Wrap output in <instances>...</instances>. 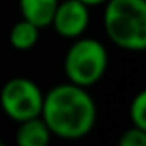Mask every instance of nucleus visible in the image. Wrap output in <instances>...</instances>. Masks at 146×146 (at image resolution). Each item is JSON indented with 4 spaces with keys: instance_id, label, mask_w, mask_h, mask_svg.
I'll use <instances>...</instances> for the list:
<instances>
[{
    "instance_id": "1",
    "label": "nucleus",
    "mask_w": 146,
    "mask_h": 146,
    "mask_svg": "<svg viewBox=\"0 0 146 146\" xmlns=\"http://www.w3.org/2000/svg\"><path fill=\"white\" fill-rule=\"evenodd\" d=\"M41 118L52 137L65 141L83 139L96 124V104L85 87L70 82L57 83L44 93Z\"/></svg>"
},
{
    "instance_id": "2",
    "label": "nucleus",
    "mask_w": 146,
    "mask_h": 146,
    "mask_svg": "<svg viewBox=\"0 0 146 146\" xmlns=\"http://www.w3.org/2000/svg\"><path fill=\"white\" fill-rule=\"evenodd\" d=\"M107 39L128 52L146 48V0H107L104 4Z\"/></svg>"
},
{
    "instance_id": "3",
    "label": "nucleus",
    "mask_w": 146,
    "mask_h": 146,
    "mask_svg": "<svg viewBox=\"0 0 146 146\" xmlns=\"http://www.w3.org/2000/svg\"><path fill=\"white\" fill-rule=\"evenodd\" d=\"M107 63V48L102 41L94 37H78L65 54L63 72L67 82L89 89L104 78Z\"/></svg>"
},
{
    "instance_id": "4",
    "label": "nucleus",
    "mask_w": 146,
    "mask_h": 146,
    "mask_svg": "<svg viewBox=\"0 0 146 146\" xmlns=\"http://www.w3.org/2000/svg\"><path fill=\"white\" fill-rule=\"evenodd\" d=\"M43 96V89L33 80L17 76L7 80L0 89V107L9 120L22 122L41 117Z\"/></svg>"
},
{
    "instance_id": "5",
    "label": "nucleus",
    "mask_w": 146,
    "mask_h": 146,
    "mask_svg": "<svg viewBox=\"0 0 146 146\" xmlns=\"http://www.w3.org/2000/svg\"><path fill=\"white\" fill-rule=\"evenodd\" d=\"M89 9L91 7L80 0H59L50 26L63 39L74 41L78 37H83L91 22Z\"/></svg>"
},
{
    "instance_id": "6",
    "label": "nucleus",
    "mask_w": 146,
    "mask_h": 146,
    "mask_svg": "<svg viewBox=\"0 0 146 146\" xmlns=\"http://www.w3.org/2000/svg\"><path fill=\"white\" fill-rule=\"evenodd\" d=\"M15 131V144L17 146H48L52 141V133L46 128L41 117L28 118V120L17 122Z\"/></svg>"
},
{
    "instance_id": "7",
    "label": "nucleus",
    "mask_w": 146,
    "mask_h": 146,
    "mask_svg": "<svg viewBox=\"0 0 146 146\" xmlns=\"http://www.w3.org/2000/svg\"><path fill=\"white\" fill-rule=\"evenodd\" d=\"M59 0H19L21 19L35 24L37 28H48Z\"/></svg>"
},
{
    "instance_id": "8",
    "label": "nucleus",
    "mask_w": 146,
    "mask_h": 146,
    "mask_svg": "<svg viewBox=\"0 0 146 146\" xmlns=\"http://www.w3.org/2000/svg\"><path fill=\"white\" fill-rule=\"evenodd\" d=\"M39 35H41V28L21 19L9 30V44L11 48L19 50V52H28L39 43Z\"/></svg>"
},
{
    "instance_id": "9",
    "label": "nucleus",
    "mask_w": 146,
    "mask_h": 146,
    "mask_svg": "<svg viewBox=\"0 0 146 146\" xmlns=\"http://www.w3.org/2000/svg\"><path fill=\"white\" fill-rule=\"evenodd\" d=\"M129 122L131 126L146 129V91H139L129 104Z\"/></svg>"
},
{
    "instance_id": "10",
    "label": "nucleus",
    "mask_w": 146,
    "mask_h": 146,
    "mask_svg": "<svg viewBox=\"0 0 146 146\" xmlns=\"http://www.w3.org/2000/svg\"><path fill=\"white\" fill-rule=\"evenodd\" d=\"M117 146H146V129L129 126L120 135Z\"/></svg>"
},
{
    "instance_id": "11",
    "label": "nucleus",
    "mask_w": 146,
    "mask_h": 146,
    "mask_svg": "<svg viewBox=\"0 0 146 146\" xmlns=\"http://www.w3.org/2000/svg\"><path fill=\"white\" fill-rule=\"evenodd\" d=\"M80 2H83L85 6H89V7H94V6H104L107 0H80Z\"/></svg>"
},
{
    "instance_id": "12",
    "label": "nucleus",
    "mask_w": 146,
    "mask_h": 146,
    "mask_svg": "<svg viewBox=\"0 0 146 146\" xmlns=\"http://www.w3.org/2000/svg\"><path fill=\"white\" fill-rule=\"evenodd\" d=\"M0 146H6V144H4V141H2V139H0Z\"/></svg>"
}]
</instances>
